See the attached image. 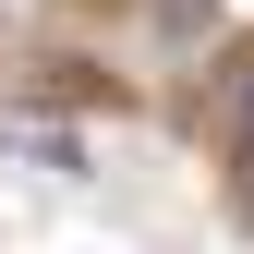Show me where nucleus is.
I'll list each match as a JSON object with an SVG mask.
<instances>
[{
	"label": "nucleus",
	"mask_w": 254,
	"mask_h": 254,
	"mask_svg": "<svg viewBox=\"0 0 254 254\" xmlns=\"http://www.w3.org/2000/svg\"><path fill=\"white\" fill-rule=\"evenodd\" d=\"M242 145H254V85H242Z\"/></svg>",
	"instance_id": "obj_1"
}]
</instances>
